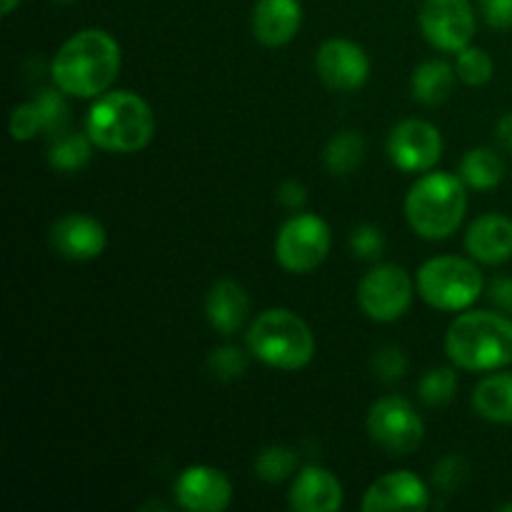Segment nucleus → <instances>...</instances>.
I'll return each instance as SVG.
<instances>
[{
  "label": "nucleus",
  "instance_id": "obj_1",
  "mask_svg": "<svg viewBox=\"0 0 512 512\" xmlns=\"http://www.w3.org/2000/svg\"><path fill=\"white\" fill-rule=\"evenodd\" d=\"M123 65L120 45L108 30L85 28L70 35L50 63L53 83L73 98H98L108 93Z\"/></svg>",
  "mask_w": 512,
  "mask_h": 512
},
{
  "label": "nucleus",
  "instance_id": "obj_2",
  "mask_svg": "<svg viewBox=\"0 0 512 512\" xmlns=\"http://www.w3.org/2000/svg\"><path fill=\"white\" fill-rule=\"evenodd\" d=\"M450 363L468 373H495L512 365V318L495 310H463L445 333Z\"/></svg>",
  "mask_w": 512,
  "mask_h": 512
},
{
  "label": "nucleus",
  "instance_id": "obj_3",
  "mask_svg": "<svg viewBox=\"0 0 512 512\" xmlns=\"http://www.w3.org/2000/svg\"><path fill=\"white\" fill-rule=\"evenodd\" d=\"M85 133L108 153H138L155 135V113L140 95L110 90L95 98L85 118Z\"/></svg>",
  "mask_w": 512,
  "mask_h": 512
},
{
  "label": "nucleus",
  "instance_id": "obj_4",
  "mask_svg": "<svg viewBox=\"0 0 512 512\" xmlns=\"http://www.w3.org/2000/svg\"><path fill=\"white\" fill-rule=\"evenodd\" d=\"M468 185L460 175L428 170L410 185L405 195V218L415 235L425 240H445L460 228L468 208Z\"/></svg>",
  "mask_w": 512,
  "mask_h": 512
},
{
  "label": "nucleus",
  "instance_id": "obj_5",
  "mask_svg": "<svg viewBox=\"0 0 512 512\" xmlns=\"http://www.w3.org/2000/svg\"><path fill=\"white\" fill-rule=\"evenodd\" d=\"M248 350L268 368L295 373L313 363L315 335L298 313L288 308H268L250 323Z\"/></svg>",
  "mask_w": 512,
  "mask_h": 512
},
{
  "label": "nucleus",
  "instance_id": "obj_6",
  "mask_svg": "<svg viewBox=\"0 0 512 512\" xmlns=\"http://www.w3.org/2000/svg\"><path fill=\"white\" fill-rule=\"evenodd\" d=\"M418 293L430 308L440 313H463L473 308L475 300L483 295L485 280L475 260L458 255H438L420 265Z\"/></svg>",
  "mask_w": 512,
  "mask_h": 512
},
{
  "label": "nucleus",
  "instance_id": "obj_7",
  "mask_svg": "<svg viewBox=\"0 0 512 512\" xmlns=\"http://www.w3.org/2000/svg\"><path fill=\"white\" fill-rule=\"evenodd\" d=\"M333 245L328 223L320 215L298 213L280 225L275 235V260L293 275L313 273L325 263Z\"/></svg>",
  "mask_w": 512,
  "mask_h": 512
},
{
  "label": "nucleus",
  "instance_id": "obj_8",
  "mask_svg": "<svg viewBox=\"0 0 512 512\" xmlns=\"http://www.w3.org/2000/svg\"><path fill=\"white\" fill-rule=\"evenodd\" d=\"M368 433L390 455H410L423 445L425 423L403 395H385L368 410Z\"/></svg>",
  "mask_w": 512,
  "mask_h": 512
},
{
  "label": "nucleus",
  "instance_id": "obj_9",
  "mask_svg": "<svg viewBox=\"0 0 512 512\" xmlns=\"http://www.w3.org/2000/svg\"><path fill=\"white\" fill-rule=\"evenodd\" d=\"M358 305L375 323H395L413 305V280L408 270L393 263L370 268L358 283Z\"/></svg>",
  "mask_w": 512,
  "mask_h": 512
},
{
  "label": "nucleus",
  "instance_id": "obj_10",
  "mask_svg": "<svg viewBox=\"0 0 512 512\" xmlns=\"http://www.w3.org/2000/svg\"><path fill=\"white\" fill-rule=\"evenodd\" d=\"M418 23L425 40L443 53H460L473 43L475 10L470 0H425Z\"/></svg>",
  "mask_w": 512,
  "mask_h": 512
},
{
  "label": "nucleus",
  "instance_id": "obj_11",
  "mask_svg": "<svg viewBox=\"0 0 512 512\" xmlns=\"http://www.w3.org/2000/svg\"><path fill=\"white\" fill-rule=\"evenodd\" d=\"M443 155V135L420 118L403 120L388 135V158L403 173H428Z\"/></svg>",
  "mask_w": 512,
  "mask_h": 512
},
{
  "label": "nucleus",
  "instance_id": "obj_12",
  "mask_svg": "<svg viewBox=\"0 0 512 512\" xmlns=\"http://www.w3.org/2000/svg\"><path fill=\"white\" fill-rule=\"evenodd\" d=\"M315 70L330 90L355 93L370 78L368 53L348 38L325 40L315 55Z\"/></svg>",
  "mask_w": 512,
  "mask_h": 512
},
{
  "label": "nucleus",
  "instance_id": "obj_13",
  "mask_svg": "<svg viewBox=\"0 0 512 512\" xmlns=\"http://www.w3.org/2000/svg\"><path fill=\"white\" fill-rule=\"evenodd\" d=\"M175 500L190 512H223L233 503V485L213 465H190L175 478Z\"/></svg>",
  "mask_w": 512,
  "mask_h": 512
},
{
  "label": "nucleus",
  "instance_id": "obj_14",
  "mask_svg": "<svg viewBox=\"0 0 512 512\" xmlns=\"http://www.w3.org/2000/svg\"><path fill=\"white\" fill-rule=\"evenodd\" d=\"M430 505L428 485L410 470H393L363 495V512H423Z\"/></svg>",
  "mask_w": 512,
  "mask_h": 512
},
{
  "label": "nucleus",
  "instance_id": "obj_15",
  "mask_svg": "<svg viewBox=\"0 0 512 512\" xmlns=\"http://www.w3.org/2000/svg\"><path fill=\"white\" fill-rule=\"evenodd\" d=\"M50 243H53L55 253L63 255L65 260L85 263V260H95L103 255L108 235H105L103 223L95 220L93 215L68 213L53 223Z\"/></svg>",
  "mask_w": 512,
  "mask_h": 512
},
{
  "label": "nucleus",
  "instance_id": "obj_16",
  "mask_svg": "<svg viewBox=\"0 0 512 512\" xmlns=\"http://www.w3.org/2000/svg\"><path fill=\"white\" fill-rule=\"evenodd\" d=\"M288 503L295 512H335L343 505V485L330 470L308 465L295 475Z\"/></svg>",
  "mask_w": 512,
  "mask_h": 512
},
{
  "label": "nucleus",
  "instance_id": "obj_17",
  "mask_svg": "<svg viewBox=\"0 0 512 512\" xmlns=\"http://www.w3.org/2000/svg\"><path fill=\"white\" fill-rule=\"evenodd\" d=\"M465 250L475 263L503 265L512 260V220L500 213L480 215L465 233Z\"/></svg>",
  "mask_w": 512,
  "mask_h": 512
},
{
  "label": "nucleus",
  "instance_id": "obj_18",
  "mask_svg": "<svg viewBox=\"0 0 512 512\" xmlns=\"http://www.w3.org/2000/svg\"><path fill=\"white\" fill-rule=\"evenodd\" d=\"M303 25L300 0H258L253 8V33L268 48L288 45Z\"/></svg>",
  "mask_w": 512,
  "mask_h": 512
},
{
  "label": "nucleus",
  "instance_id": "obj_19",
  "mask_svg": "<svg viewBox=\"0 0 512 512\" xmlns=\"http://www.w3.org/2000/svg\"><path fill=\"white\" fill-rule=\"evenodd\" d=\"M250 313V298L235 280H218L205 295V318L220 335H235Z\"/></svg>",
  "mask_w": 512,
  "mask_h": 512
},
{
  "label": "nucleus",
  "instance_id": "obj_20",
  "mask_svg": "<svg viewBox=\"0 0 512 512\" xmlns=\"http://www.w3.org/2000/svg\"><path fill=\"white\" fill-rule=\"evenodd\" d=\"M473 410L490 423H512V373L495 370L473 390Z\"/></svg>",
  "mask_w": 512,
  "mask_h": 512
},
{
  "label": "nucleus",
  "instance_id": "obj_21",
  "mask_svg": "<svg viewBox=\"0 0 512 512\" xmlns=\"http://www.w3.org/2000/svg\"><path fill=\"white\" fill-rule=\"evenodd\" d=\"M455 78H458V73L445 60H425V63H420L415 68L413 80H410V90H413V98L418 103L440 105L453 93Z\"/></svg>",
  "mask_w": 512,
  "mask_h": 512
},
{
  "label": "nucleus",
  "instance_id": "obj_22",
  "mask_svg": "<svg viewBox=\"0 0 512 512\" xmlns=\"http://www.w3.org/2000/svg\"><path fill=\"white\" fill-rule=\"evenodd\" d=\"M460 178L473 190H493L505 178V163L493 148H473L460 160Z\"/></svg>",
  "mask_w": 512,
  "mask_h": 512
},
{
  "label": "nucleus",
  "instance_id": "obj_23",
  "mask_svg": "<svg viewBox=\"0 0 512 512\" xmlns=\"http://www.w3.org/2000/svg\"><path fill=\"white\" fill-rule=\"evenodd\" d=\"M363 158L365 138L358 130H343V133H338L328 145H325L323 153L325 168L333 175H338V178L355 173V168L363 163Z\"/></svg>",
  "mask_w": 512,
  "mask_h": 512
},
{
  "label": "nucleus",
  "instance_id": "obj_24",
  "mask_svg": "<svg viewBox=\"0 0 512 512\" xmlns=\"http://www.w3.org/2000/svg\"><path fill=\"white\" fill-rule=\"evenodd\" d=\"M93 148L95 143L90 140L88 133H73V130H68V133L55 138L53 145H50V168L58 170V173H75V170L85 168L90 163Z\"/></svg>",
  "mask_w": 512,
  "mask_h": 512
},
{
  "label": "nucleus",
  "instance_id": "obj_25",
  "mask_svg": "<svg viewBox=\"0 0 512 512\" xmlns=\"http://www.w3.org/2000/svg\"><path fill=\"white\" fill-rule=\"evenodd\" d=\"M33 103L38 105L40 120H43V133L50 138H60L70 130V108L68 100H65L63 90L55 85V88H43L38 90V95L33 98Z\"/></svg>",
  "mask_w": 512,
  "mask_h": 512
},
{
  "label": "nucleus",
  "instance_id": "obj_26",
  "mask_svg": "<svg viewBox=\"0 0 512 512\" xmlns=\"http://www.w3.org/2000/svg\"><path fill=\"white\" fill-rule=\"evenodd\" d=\"M298 470V453L288 445H270L255 458V475L265 483H283Z\"/></svg>",
  "mask_w": 512,
  "mask_h": 512
},
{
  "label": "nucleus",
  "instance_id": "obj_27",
  "mask_svg": "<svg viewBox=\"0 0 512 512\" xmlns=\"http://www.w3.org/2000/svg\"><path fill=\"white\" fill-rule=\"evenodd\" d=\"M455 73L463 80L465 85H473V88H480V85L490 83L495 73V63L490 58L488 50L475 48V45H468L458 53L455 58Z\"/></svg>",
  "mask_w": 512,
  "mask_h": 512
},
{
  "label": "nucleus",
  "instance_id": "obj_28",
  "mask_svg": "<svg viewBox=\"0 0 512 512\" xmlns=\"http://www.w3.org/2000/svg\"><path fill=\"white\" fill-rule=\"evenodd\" d=\"M458 390V375L453 368H433L420 378L418 395L430 408H443L455 398Z\"/></svg>",
  "mask_w": 512,
  "mask_h": 512
},
{
  "label": "nucleus",
  "instance_id": "obj_29",
  "mask_svg": "<svg viewBox=\"0 0 512 512\" xmlns=\"http://www.w3.org/2000/svg\"><path fill=\"white\" fill-rule=\"evenodd\" d=\"M208 370L213 373V378L225 380V383L228 380H238L248 370V355L240 348H235V345H220V348H215L210 353Z\"/></svg>",
  "mask_w": 512,
  "mask_h": 512
},
{
  "label": "nucleus",
  "instance_id": "obj_30",
  "mask_svg": "<svg viewBox=\"0 0 512 512\" xmlns=\"http://www.w3.org/2000/svg\"><path fill=\"white\" fill-rule=\"evenodd\" d=\"M373 373L383 383H398L408 373V355L398 345H385L373 355Z\"/></svg>",
  "mask_w": 512,
  "mask_h": 512
},
{
  "label": "nucleus",
  "instance_id": "obj_31",
  "mask_svg": "<svg viewBox=\"0 0 512 512\" xmlns=\"http://www.w3.org/2000/svg\"><path fill=\"white\" fill-rule=\"evenodd\" d=\"M350 250L360 260H378L385 250V235L378 225H355L350 233Z\"/></svg>",
  "mask_w": 512,
  "mask_h": 512
},
{
  "label": "nucleus",
  "instance_id": "obj_32",
  "mask_svg": "<svg viewBox=\"0 0 512 512\" xmlns=\"http://www.w3.org/2000/svg\"><path fill=\"white\" fill-rule=\"evenodd\" d=\"M40 130H43V120H40L38 105H35L33 100L20 103L18 108L10 113V135H13V140H18V143H28V140H33Z\"/></svg>",
  "mask_w": 512,
  "mask_h": 512
},
{
  "label": "nucleus",
  "instance_id": "obj_33",
  "mask_svg": "<svg viewBox=\"0 0 512 512\" xmlns=\"http://www.w3.org/2000/svg\"><path fill=\"white\" fill-rule=\"evenodd\" d=\"M468 463H465L460 455H448V458L440 460L433 470V480L440 490L445 493H455L458 488H463L465 480H468Z\"/></svg>",
  "mask_w": 512,
  "mask_h": 512
},
{
  "label": "nucleus",
  "instance_id": "obj_34",
  "mask_svg": "<svg viewBox=\"0 0 512 512\" xmlns=\"http://www.w3.org/2000/svg\"><path fill=\"white\" fill-rule=\"evenodd\" d=\"M485 23L495 30L512 28V0H478Z\"/></svg>",
  "mask_w": 512,
  "mask_h": 512
},
{
  "label": "nucleus",
  "instance_id": "obj_35",
  "mask_svg": "<svg viewBox=\"0 0 512 512\" xmlns=\"http://www.w3.org/2000/svg\"><path fill=\"white\" fill-rule=\"evenodd\" d=\"M488 295L500 313L512 315V278H508V275H503V278H495L493 283H490Z\"/></svg>",
  "mask_w": 512,
  "mask_h": 512
},
{
  "label": "nucleus",
  "instance_id": "obj_36",
  "mask_svg": "<svg viewBox=\"0 0 512 512\" xmlns=\"http://www.w3.org/2000/svg\"><path fill=\"white\" fill-rule=\"evenodd\" d=\"M278 200L280 205H285L288 210H300L308 203V193H305V185L298 180H285L278 188Z\"/></svg>",
  "mask_w": 512,
  "mask_h": 512
},
{
  "label": "nucleus",
  "instance_id": "obj_37",
  "mask_svg": "<svg viewBox=\"0 0 512 512\" xmlns=\"http://www.w3.org/2000/svg\"><path fill=\"white\" fill-rule=\"evenodd\" d=\"M495 135H498L500 145H503L508 153H512V113H505L503 118L498 120V128H495Z\"/></svg>",
  "mask_w": 512,
  "mask_h": 512
},
{
  "label": "nucleus",
  "instance_id": "obj_38",
  "mask_svg": "<svg viewBox=\"0 0 512 512\" xmlns=\"http://www.w3.org/2000/svg\"><path fill=\"white\" fill-rule=\"evenodd\" d=\"M20 5V0H0V15H10Z\"/></svg>",
  "mask_w": 512,
  "mask_h": 512
},
{
  "label": "nucleus",
  "instance_id": "obj_39",
  "mask_svg": "<svg viewBox=\"0 0 512 512\" xmlns=\"http://www.w3.org/2000/svg\"><path fill=\"white\" fill-rule=\"evenodd\" d=\"M55 3H60V5H70V3H78V0H55Z\"/></svg>",
  "mask_w": 512,
  "mask_h": 512
},
{
  "label": "nucleus",
  "instance_id": "obj_40",
  "mask_svg": "<svg viewBox=\"0 0 512 512\" xmlns=\"http://www.w3.org/2000/svg\"><path fill=\"white\" fill-rule=\"evenodd\" d=\"M500 510H512V505H500Z\"/></svg>",
  "mask_w": 512,
  "mask_h": 512
}]
</instances>
